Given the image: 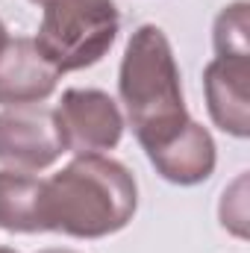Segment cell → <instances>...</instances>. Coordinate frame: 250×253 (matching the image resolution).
Instances as JSON below:
<instances>
[{
  "label": "cell",
  "instance_id": "6da1fadb",
  "mask_svg": "<svg viewBox=\"0 0 250 253\" xmlns=\"http://www.w3.org/2000/svg\"><path fill=\"white\" fill-rule=\"evenodd\" d=\"M138 206L135 177L103 153H77L59 174L44 180V233L103 239L124 230Z\"/></svg>",
  "mask_w": 250,
  "mask_h": 253
},
{
  "label": "cell",
  "instance_id": "7a4b0ae2",
  "mask_svg": "<svg viewBox=\"0 0 250 253\" xmlns=\"http://www.w3.org/2000/svg\"><path fill=\"white\" fill-rule=\"evenodd\" d=\"M118 94L144 153L165 144L188 124L180 68L168 36L156 24H141L129 36L118 74Z\"/></svg>",
  "mask_w": 250,
  "mask_h": 253
},
{
  "label": "cell",
  "instance_id": "3957f363",
  "mask_svg": "<svg viewBox=\"0 0 250 253\" xmlns=\"http://www.w3.org/2000/svg\"><path fill=\"white\" fill-rule=\"evenodd\" d=\"M42 9L33 42L59 74L97 65L118 39L121 15L112 0H47Z\"/></svg>",
  "mask_w": 250,
  "mask_h": 253
},
{
  "label": "cell",
  "instance_id": "277c9868",
  "mask_svg": "<svg viewBox=\"0 0 250 253\" xmlns=\"http://www.w3.org/2000/svg\"><path fill=\"white\" fill-rule=\"evenodd\" d=\"M65 150V135L53 109L39 103L6 106L0 112V165L12 171H44Z\"/></svg>",
  "mask_w": 250,
  "mask_h": 253
},
{
  "label": "cell",
  "instance_id": "5b68a950",
  "mask_svg": "<svg viewBox=\"0 0 250 253\" xmlns=\"http://www.w3.org/2000/svg\"><path fill=\"white\" fill-rule=\"evenodd\" d=\"M56 118L65 147L74 153L112 150L124 135V115L118 103L100 88H68L59 100Z\"/></svg>",
  "mask_w": 250,
  "mask_h": 253
},
{
  "label": "cell",
  "instance_id": "8992f818",
  "mask_svg": "<svg viewBox=\"0 0 250 253\" xmlns=\"http://www.w3.org/2000/svg\"><path fill=\"white\" fill-rule=\"evenodd\" d=\"M59 71L42 56L33 39H9L0 50V103L30 106L56 91Z\"/></svg>",
  "mask_w": 250,
  "mask_h": 253
},
{
  "label": "cell",
  "instance_id": "52a82bcc",
  "mask_svg": "<svg viewBox=\"0 0 250 253\" xmlns=\"http://www.w3.org/2000/svg\"><path fill=\"white\" fill-rule=\"evenodd\" d=\"M206 106L215 126L236 138L250 135V59L215 56L203 71Z\"/></svg>",
  "mask_w": 250,
  "mask_h": 253
},
{
  "label": "cell",
  "instance_id": "ba28073f",
  "mask_svg": "<svg viewBox=\"0 0 250 253\" xmlns=\"http://www.w3.org/2000/svg\"><path fill=\"white\" fill-rule=\"evenodd\" d=\"M153 168L174 186H197L206 183L215 171V141L206 126L188 118V124L168 138L165 144L147 150Z\"/></svg>",
  "mask_w": 250,
  "mask_h": 253
},
{
  "label": "cell",
  "instance_id": "9c48e42d",
  "mask_svg": "<svg viewBox=\"0 0 250 253\" xmlns=\"http://www.w3.org/2000/svg\"><path fill=\"white\" fill-rule=\"evenodd\" d=\"M44 180L24 171H0V230L44 233L42 224Z\"/></svg>",
  "mask_w": 250,
  "mask_h": 253
},
{
  "label": "cell",
  "instance_id": "30bf717a",
  "mask_svg": "<svg viewBox=\"0 0 250 253\" xmlns=\"http://www.w3.org/2000/svg\"><path fill=\"white\" fill-rule=\"evenodd\" d=\"M212 42L221 59H250V6L245 0L227 6L215 18Z\"/></svg>",
  "mask_w": 250,
  "mask_h": 253
},
{
  "label": "cell",
  "instance_id": "8fae6325",
  "mask_svg": "<svg viewBox=\"0 0 250 253\" xmlns=\"http://www.w3.org/2000/svg\"><path fill=\"white\" fill-rule=\"evenodd\" d=\"M248 174H242L230 189L224 191V200H221V224L239 236V239H248Z\"/></svg>",
  "mask_w": 250,
  "mask_h": 253
},
{
  "label": "cell",
  "instance_id": "7c38bea8",
  "mask_svg": "<svg viewBox=\"0 0 250 253\" xmlns=\"http://www.w3.org/2000/svg\"><path fill=\"white\" fill-rule=\"evenodd\" d=\"M6 42H9V36H6V24L0 21V50L6 47Z\"/></svg>",
  "mask_w": 250,
  "mask_h": 253
},
{
  "label": "cell",
  "instance_id": "4fadbf2b",
  "mask_svg": "<svg viewBox=\"0 0 250 253\" xmlns=\"http://www.w3.org/2000/svg\"><path fill=\"white\" fill-rule=\"evenodd\" d=\"M42 253H77V251H68V248H50V251H42Z\"/></svg>",
  "mask_w": 250,
  "mask_h": 253
},
{
  "label": "cell",
  "instance_id": "5bb4252c",
  "mask_svg": "<svg viewBox=\"0 0 250 253\" xmlns=\"http://www.w3.org/2000/svg\"><path fill=\"white\" fill-rule=\"evenodd\" d=\"M0 253H18V251H9V248H0Z\"/></svg>",
  "mask_w": 250,
  "mask_h": 253
},
{
  "label": "cell",
  "instance_id": "9a60e30c",
  "mask_svg": "<svg viewBox=\"0 0 250 253\" xmlns=\"http://www.w3.org/2000/svg\"><path fill=\"white\" fill-rule=\"evenodd\" d=\"M33 3H39V6H44V3H47V0H33Z\"/></svg>",
  "mask_w": 250,
  "mask_h": 253
}]
</instances>
